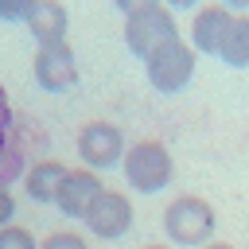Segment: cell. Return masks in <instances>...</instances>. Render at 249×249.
Returning a JSON list of instances; mask_svg holds the SVG:
<instances>
[{
  "mask_svg": "<svg viewBox=\"0 0 249 249\" xmlns=\"http://www.w3.org/2000/svg\"><path fill=\"white\" fill-rule=\"evenodd\" d=\"M121 167H124L128 187L140 195H156L175 179V160L160 140H136L132 148H124Z\"/></svg>",
  "mask_w": 249,
  "mask_h": 249,
  "instance_id": "1",
  "label": "cell"
},
{
  "mask_svg": "<svg viewBox=\"0 0 249 249\" xmlns=\"http://www.w3.org/2000/svg\"><path fill=\"white\" fill-rule=\"evenodd\" d=\"M214 226H218V218H214V206L206 202V198H198V195H179L175 202H167V210H163V233L175 241V245H206L210 237H214Z\"/></svg>",
  "mask_w": 249,
  "mask_h": 249,
  "instance_id": "2",
  "label": "cell"
},
{
  "mask_svg": "<svg viewBox=\"0 0 249 249\" xmlns=\"http://www.w3.org/2000/svg\"><path fill=\"white\" fill-rule=\"evenodd\" d=\"M144 74H148L152 89H160V93H179V89L191 82V74H195V47H191L183 35L171 39V43H163V47H156V51L144 58Z\"/></svg>",
  "mask_w": 249,
  "mask_h": 249,
  "instance_id": "3",
  "label": "cell"
},
{
  "mask_svg": "<svg viewBox=\"0 0 249 249\" xmlns=\"http://www.w3.org/2000/svg\"><path fill=\"white\" fill-rule=\"evenodd\" d=\"M179 39V27H175V12L167 4H156V8H144L136 16L124 19V43L136 58H148L156 47Z\"/></svg>",
  "mask_w": 249,
  "mask_h": 249,
  "instance_id": "4",
  "label": "cell"
},
{
  "mask_svg": "<svg viewBox=\"0 0 249 249\" xmlns=\"http://www.w3.org/2000/svg\"><path fill=\"white\" fill-rule=\"evenodd\" d=\"M78 156L89 171H105L124 160V132L109 121H89L78 132Z\"/></svg>",
  "mask_w": 249,
  "mask_h": 249,
  "instance_id": "5",
  "label": "cell"
},
{
  "mask_svg": "<svg viewBox=\"0 0 249 249\" xmlns=\"http://www.w3.org/2000/svg\"><path fill=\"white\" fill-rule=\"evenodd\" d=\"M82 222H86V230H89L93 237H101V241H117V237H124L128 226H132V202H128V195L105 187V191L93 198V206L86 210Z\"/></svg>",
  "mask_w": 249,
  "mask_h": 249,
  "instance_id": "6",
  "label": "cell"
},
{
  "mask_svg": "<svg viewBox=\"0 0 249 249\" xmlns=\"http://www.w3.org/2000/svg\"><path fill=\"white\" fill-rule=\"evenodd\" d=\"M35 82L47 89V93H62L78 82V58L70 51V43H51V47H39L35 51Z\"/></svg>",
  "mask_w": 249,
  "mask_h": 249,
  "instance_id": "7",
  "label": "cell"
},
{
  "mask_svg": "<svg viewBox=\"0 0 249 249\" xmlns=\"http://www.w3.org/2000/svg\"><path fill=\"white\" fill-rule=\"evenodd\" d=\"M101 191H105V187H101L97 171H89V167H70L66 179H62V187H58V195H54V206H58L66 218H86V210L93 206V198H97Z\"/></svg>",
  "mask_w": 249,
  "mask_h": 249,
  "instance_id": "8",
  "label": "cell"
},
{
  "mask_svg": "<svg viewBox=\"0 0 249 249\" xmlns=\"http://www.w3.org/2000/svg\"><path fill=\"white\" fill-rule=\"evenodd\" d=\"M230 27H233V12L222 8V4H206V8H198L195 19H191V47H195L198 54H218Z\"/></svg>",
  "mask_w": 249,
  "mask_h": 249,
  "instance_id": "9",
  "label": "cell"
},
{
  "mask_svg": "<svg viewBox=\"0 0 249 249\" xmlns=\"http://www.w3.org/2000/svg\"><path fill=\"white\" fill-rule=\"evenodd\" d=\"M27 31L35 35L39 47H51V43H66V31H70V12L62 0H35L31 16L23 19Z\"/></svg>",
  "mask_w": 249,
  "mask_h": 249,
  "instance_id": "10",
  "label": "cell"
},
{
  "mask_svg": "<svg viewBox=\"0 0 249 249\" xmlns=\"http://www.w3.org/2000/svg\"><path fill=\"white\" fill-rule=\"evenodd\" d=\"M66 171H70V167L58 163V160H39V163H31V167L23 171V191H27L35 202H54Z\"/></svg>",
  "mask_w": 249,
  "mask_h": 249,
  "instance_id": "11",
  "label": "cell"
},
{
  "mask_svg": "<svg viewBox=\"0 0 249 249\" xmlns=\"http://www.w3.org/2000/svg\"><path fill=\"white\" fill-rule=\"evenodd\" d=\"M12 132H16V121H12L8 93H4V86H0V187L23 171V152H19V144H16Z\"/></svg>",
  "mask_w": 249,
  "mask_h": 249,
  "instance_id": "12",
  "label": "cell"
},
{
  "mask_svg": "<svg viewBox=\"0 0 249 249\" xmlns=\"http://www.w3.org/2000/svg\"><path fill=\"white\" fill-rule=\"evenodd\" d=\"M218 58L226 66H233V70L249 66V16H233V27L226 31V43H222Z\"/></svg>",
  "mask_w": 249,
  "mask_h": 249,
  "instance_id": "13",
  "label": "cell"
},
{
  "mask_svg": "<svg viewBox=\"0 0 249 249\" xmlns=\"http://www.w3.org/2000/svg\"><path fill=\"white\" fill-rule=\"evenodd\" d=\"M0 249H39V241L23 226H4L0 230Z\"/></svg>",
  "mask_w": 249,
  "mask_h": 249,
  "instance_id": "14",
  "label": "cell"
},
{
  "mask_svg": "<svg viewBox=\"0 0 249 249\" xmlns=\"http://www.w3.org/2000/svg\"><path fill=\"white\" fill-rule=\"evenodd\" d=\"M39 249H89V245H86V237H82V233H70V230H58V233H51V237H43V241H39Z\"/></svg>",
  "mask_w": 249,
  "mask_h": 249,
  "instance_id": "15",
  "label": "cell"
},
{
  "mask_svg": "<svg viewBox=\"0 0 249 249\" xmlns=\"http://www.w3.org/2000/svg\"><path fill=\"white\" fill-rule=\"evenodd\" d=\"M35 8V0H0V19L16 23V19H27Z\"/></svg>",
  "mask_w": 249,
  "mask_h": 249,
  "instance_id": "16",
  "label": "cell"
},
{
  "mask_svg": "<svg viewBox=\"0 0 249 249\" xmlns=\"http://www.w3.org/2000/svg\"><path fill=\"white\" fill-rule=\"evenodd\" d=\"M12 214H16V198H12L8 187H0V230L12 226Z\"/></svg>",
  "mask_w": 249,
  "mask_h": 249,
  "instance_id": "17",
  "label": "cell"
},
{
  "mask_svg": "<svg viewBox=\"0 0 249 249\" xmlns=\"http://www.w3.org/2000/svg\"><path fill=\"white\" fill-rule=\"evenodd\" d=\"M113 4H117V8L124 12V19H128V16H136V12H144V8H156L160 0H113Z\"/></svg>",
  "mask_w": 249,
  "mask_h": 249,
  "instance_id": "18",
  "label": "cell"
},
{
  "mask_svg": "<svg viewBox=\"0 0 249 249\" xmlns=\"http://www.w3.org/2000/svg\"><path fill=\"white\" fill-rule=\"evenodd\" d=\"M218 4H222V8H230V12H241V16L249 12V0H218Z\"/></svg>",
  "mask_w": 249,
  "mask_h": 249,
  "instance_id": "19",
  "label": "cell"
},
{
  "mask_svg": "<svg viewBox=\"0 0 249 249\" xmlns=\"http://www.w3.org/2000/svg\"><path fill=\"white\" fill-rule=\"evenodd\" d=\"M163 4H167V8H171V12H179V8H195V4H198V0H163Z\"/></svg>",
  "mask_w": 249,
  "mask_h": 249,
  "instance_id": "20",
  "label": "cell"
},
{
  "mask_svg": "<svg viewBox=\"0 0 249 249\" xmlns=\"http://www.w3.org/2000/svg\"><path fill=\"white\" fill-rule=\"evenodd\" d=\"M202 249H233V245H226V241H206Z\"/></svg>",
  "mask_w": 249,
  "mask_h": 249,
  "instance_id": "21",
  "label": "cell"
},
{
  "mask_svg": "<svg viewBox=\"0 0 249 249\" xmlns=\"http://www.w3.org/2000/svg\"><path fill=\"white\" fill-rule=\"evenodd\" d=\"M144 249H167V245H144Z\"/></svg>",
  "mask_w": 249,
  "mask_h": 249,
  "instance_id": "22",
  "label": "cell"
}]
</instances>
